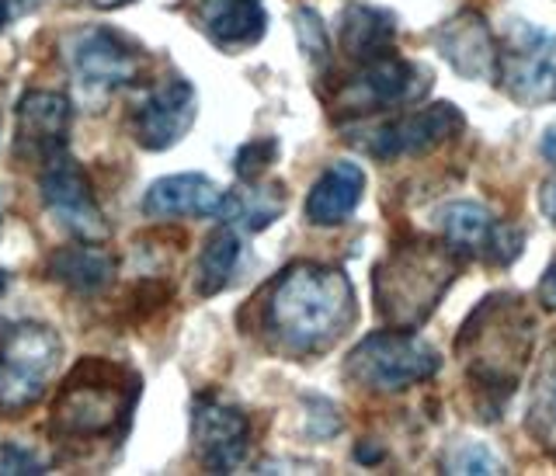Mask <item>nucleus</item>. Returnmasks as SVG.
I'll return each mask as SVG.
<instances>
[{"label":"nucleus","mask_w":556,"mask_h":476,"mask_svg":"<svg viewBox=\"0 0 556 476\" xmlns=\"http://www.w3.org/2000/svg\"><path fill=\"white\" fill-rule=\"evenodd\" d=\"M257 321L286 355H320L355 324L352 281L338 268L295 261L257 299Z\"/></svg>","instance_id":"1"},{"label":"nucleus","mask_w":556,"mask_h":476,"mask_svg":"<svg viewBox=\"0 0 556 476\" xmlns=\"http://www.w3.org/2000/svg\"><path fill=\"white\" fill-rule=\"evenodd\" d=\"M143 383L132 368L109 359H84L70 368L49 414L60 442H104L129 428Z\"/></svg>","instance_id":"2"},{"label":"nucleus","mask_w":556,"mask_h":476,"mask_svg":"<svg viewBox=\"0 0 556 476\" xmlns=\"http://www.w3.org/2000/svg\"><path fill=\"white\" fill-rule=\"evenodd\" d=\"M532 313L518 296H491L469 313L456 351L480 390L511 397L532 355Z\"/></svg>","instance_id":"3"},{"label":"nucleus","mask_w":556,"mask_h":476,"mask_svg":"<svg viewBox=\"0 0 556 476\" xmlns=\"http://www.w3.org/2000/svg\"><path fill=\"white\" fill-rule=\"evenodd\" d=\"M456 251L448 243L410 237L376 264V310L400 330L421 327L456 281Z\"/></svg>","instance_id":"4"},{"label":"nucleus","mask_w":556,"mask_h":476,"mask_svg":"<svg viewBox=\"0 0 556 476\" xmlns=\"http://www.w3.org/2000/svg\"><path fill=\"white\" fill-rule=\"evenodd\" d=\"M63 338L46 324H0V414L17 417L31 411L56 379Z\"/></svg>","instance_id":"5"},{"label":"nucleus","mask_w":556,"mask_h":476,"mask_svg":"<svg viewBox=\"0 0 556 476\" xmlns=\"http://www.w3.org/2000/svg\"><path fill=\"white\" fill-rule=\"evenodd\" d=\"M439 351L417 338L414 330H379L369 334L352 355H348L344 373L352 383L376 393L407 390L414 383H425L439 373Z\"/></svg>","instance_id":"6"},{"label":"nucleus","mask_w":556,"mask_h":476,"mask_svg":"<svg viewBox=\"0 0 556 476\" xmlns=\"http://www.w3.org/2000/svg\"><path fill=\"white\" fill-rule=\"evenodd\" d=\"M63 52L70 70H74V80L87 95H112L118 87H129L147 66L143 49L129 35L101 25L74 32L63 42Z\"/></svg>","instance_id":"7"},{"label":"nucleus","mask_w":556,"mask_h":476,"mask_svg":"<svg viewBox=\"0 0 556 476\" xmlns=\"http://www.w3.org/2000/svg\"><path fill=\"white\" fill-rule=\"evenodd\" d=\"M501 87L511 101L539 109L556 101V35L529 25L511 22L501 42Z\"/></svg>","instance_id":"8"},{"label":"nucleus","mask_w":556,"mask_h":476,"mask_svg":"<svg viewBox=\"0 0 556 476\" xmlns=\"http://www.w3.org/2000/svg\"><path fill=\"white\" fill-rule=\"evenodd\" d=\"M431 87V74L425 66L396 60V57H379L369 63H358L352 77H344L338 87L334 104L344 115H372V112H390L404 109V104L417 101Z\"/></svg>","instance_id":"9"},{"label":"nucleus","mask_w":556,"mask_h":476,"mask_svg":"<svg viewBox=\"0 0 556 476\" xmlns=\"http://www.w3.org/2000/svg\"><path fill=\"white\" fill-rule=\"evenodd\" d=\"M39 188H42V202L49 209V216L56 220L63 230H70L80 240L109 237V220H104L101 205L94 199V188L70 156H60V161L42 167Z\"/></svg>","instance_id":"10"},{"label":"nucleus","mask_w":556,"mask_h":476,"mask_svg":"<svg viewBox=\"0 0 556 476\" xmlns=\"http://www.w3.org/2000/svg\"><path fill=\"white\" fill-rule=\"evenodd\" d=\"M191 442L205 473H233L251 452V421L216 397H199L191 408Z\"/></svg>","instance_id":"11"},{"label":"nucleus","mask_w":556,"mask_h":476,"mask_svg":"<svg viewBox=\"0 0 556 476\" xmlns=\"http://www.w3.org/2000/svg\"><path fill=\"white\" fill-rule=\"evenodd\" d=\"M199 98L185 77H167L150 87L147 98L132 109L129 129L143 150H167L195 126Z\"/></svg>","instance_id":"12"},{"label":"nucleus","mask_w":556,"mask_h":476,"mask_svg":"<svg viewBox=\"0 0 556 476\" xmlns=\"http://www.w3.org/2000/svg\"><path fill=\"white\" fill-rule=\"evenodd\" d=\"M463 129V112L456 104H431V109L407 112L387 126H379L369 133V139H362V150L372 153L376 161H393V156H417L431 153L442 143H448L452 136Z\"/></svg>","instance_id":"13"},{"label":"nucleus","mask_w":556,"mask_h":476,"mask_svg":"<svg viewBox=\"0 0 556 476\" xmlns=\"http://www.w3.org/2000/svg\"><path fill=\"white\" fill-rule=\"evenodd\" d=\"M70 101L56 91H28L17 101V136L14 153L28 164H52L66 156L70 136Z\"/></svg>","instance_id":"14"},{"label":"nucleus","mask_w":556,"mask_h":476,"mask_svg":"<svg viewBox=\"0 0 556 476\" xmlns=\"http://www.w3.org/2000/svg\"><path fill=\"white\" fill-rule=\"evenodd\" d=\"M431 42L463 80H497L501 77V42L494 39L491 25L483 22V14H477V11L456 14L452 22H445L431 35Z\"/></svg>","instance_id":"15"},{"label":"nucleus","mask_w":556,"mask_h":476,"mask_svg":"<svg viewBox=\"0 0 556 476\" xmlns=\"http://www.w3.org/2000/svg\"><path fill=\"white\" fill-rule=\"evenodd\" d=\"M226 191L208 181L205 174H170L147 188L143 213L150 220H181V216H219Z\"/></svg>","instance_id":"16"},{"label":"nucleus","mask_w":556,"mask_h":476,"mask_svg":"<svg viewBox=\"0 0 556 476\" xmlns=\"http://www.w3.org/2000/svg\"><path fill=\"white\" fill-rule=\"evenodd\" d=\"M195 17L205 39L226 52L257 46L268 28V14L261 0H202Z\"/></svg>","instance_id":"17"},{"label":"nucleus","mask_w":556,"mask_h":476,"mask_svg":"<svg viewBox=\"0 0 556 476\" xmlns=\"http://www.w3.org/2000/svg\"><path fill=\"white\" fill-rule=\"evenodd\" d=\"M365 191V174L352 161L330 164L306 196V220L313 226H338L355 213Z\"/></svg>","instance_id":"18"},{"label":"nucleus","mask_w":556,"mask_h":476,"mask_svg":"<svg viewBox=\"0 0 556 476\" xmlns=\"http://www.w3.org/2000/svg\"><path fill=\"white\" fill-rule=\"evenodd\" d=\"M46 272L52 281H60L70 292L77 296H94L112 281L115 275V258L109 251H101L98 240H80L60 247V251L49 254Z\"/></svg>","instance_id":"19"},{"label":"nucleus","mask_w":556,"mask_h":476,"mask_svg":"<svg viewBox=\"0 0 556 476\" xmlns=\"http://www.w3.org/2000/svg\"><path fill=\"white\" fill-rule=\"evenodd\" d=\"M396 39V17L390 11L355 4L341 14V49L348 60L369 63L387 57Z\"/></svg>","instance_id":"20"},{"label":"nucleus","mask_w":556,"mask_h":476,"mask_svg":"<svg viewBox=\"0 0 556 476\" xmlns=\"http://www.w3.org/2000/svg\"><path fill=\"white\" fill-rule=\"evenodd\" d=\"M439 226L445 234V243L459 258H486L497 234V223L491 220L483 205L477 202H452L439 213Z\"/></svg>","instance_id":"21"},{"label":"nucleus","mask_w":556,"mask_h":476,"mask_svg":"<svg viewBox=\"0 0 556 476\" xmlns=\"http://www.w3.org/2000/svg\"><path fill=\"white\" fill-rule=\"evenodd\" d=\"M248 185L251 188L226 191L219 220L240 223V226H248V230H265V226H271L282 216L289 196L282 185H261V181H248Z\"/></svg>","instance_id":"22"},{"label":"nucleus","mask_w":556,"mask_h":476,"mask_svg":"<svg viewBox=\"0 0 556 476\" xmlns=\"http://www.w3.org/2000/svg\"><path fill=\"white\" fill-rule=\"evenodd\" d=\"M237 261H240V237L230 223L219 226L205 237L202 243V254L195 264V292L199 296H216L230 286V278L237 272Z\"/></svg>","instance_id":"23"},{"label":"nucleus","mask_w":556,"mask_h":476,"mask_svg":"<svg viewBox=\"0 0 556 476\" xmlns=\"http://www.w3.org/2000/svg\"><path fill=\"white\" fill-rule=\"evenodd\" d=\"M529 431L543 449L556 455V345L535 368L532 403H529Z\"/></svg>","instance_id":"24"},{"label":"nucleus","mask_w":556,"mask_h":476,"mask_svg":"<svg viewBox=\"0 0 556 476\" xmlns=\"http://www.w3.org/2000/svg\"><path fill=\"white\" fill-rule=\"evenodd\" d=\"M295 35H300V46L306 52V60L317 70H327L330 46H327V35H324V25H320L317 11H309V8L295 11Z\"/></svg>","instance_id":"25"},{"label":"nucleus","mask_w":556,"mask_h":476,"mask_svg":"<svg viewBox=\"0 0 556 476\" xmlns=\"http://www.w3.org/2000/svg\"><path fill=\"white\" fill-rule=\"evenodd\" d=\"M275 156H278V143L271 136L265 139H251V143H243L240 153H237V178L240 181H261V174H265L271 164H275Z\"/></svg>","instance_id":"26"},{"label":"nucleus","mask_w":556,"mask_h":476,"mask_svg":"<svg viewBox=\"0 0 556 476\" xmlns=\"http://www.w3.org/2000/svg\"><path fill=\"white\" fill-rule=\"evenodd\" d=\"M445 473H497V460L483 446H463L448 455Z\"/></svg>","instance_id":"27"},{"label":"nucleus","mask_w":556,"mask_h":476,"mask_svg":"<svg viewBox=\"0 0 556 476\" xmlns=\"http://www.w3.org/2000/svg\"><path fill=\"white\" fill-rule=\"evenodd\" d=\"M0 473H46V463L31 449L4 446L0 449Z\"/></svg>","instance_id":"28"},{"label":"nucleus","mask_w":556,"mask_h":476,"mask_svg":"<svg viewBox=\"0 0 556 476\" xmlns=\"http://www.w3.org/2000/svg\"><path fill=\"white\" fill-rule=\"evenodd\" d=\"M39 0H0V32L8 28V22H14L17 14H25V11H31Z\"/></svg>","instance_id":"29"},{"label":"nucleus","mask_w":556,"mask_h":476,"mask_svg":"<svg viewBox=\"0 0 556 476\" xmlns=\"http://www.w3.org/2000/svg\"><path fill=\"white\" fill-rule=\"evenodd\" d=\"M539 303L546 310H556V261L546 268L543 281H539Z\"/></svg>","instance_id":"30"},{"label":"nucleus","mask_w":556,"mask_h":476,"mask_svg":"<svg viewBox=\"0 0 556 476\" xmlns=\"http://www.w3.org/2000/svg\"><path fill=\"white\" fill-rule=\"evenodd\" d=\"M539 205H543L546 220H553V226H556V178L543 185V196H539Z\"/></svg>","instance_id":"31"},{"label":"nucleus","mask_w":556,"mask_h":476,"mask_svg":"<svg viewBox=\"0 0 556 476\" xmlns=\"http://www.w3.org/2000/svg\"><path fill=\"white\" fill-rule=\"evenodd\" d=\"M94 8H101V11H115V8H126V4H132V0H91Z\"/></svg>","instance_id":"32"},{"label":"nucleus","mask_w":556,"mask_h":476,"mask_svg":"<svg viewBox=\"0 0 556 476\" xmlns=\"http://www.w3.org/2000/svg\"><path fill=\"white\" fill-rule=\"evenodd\" d=\"M543 153H546L549 161L556 164V133H549V136H546V143H543Z\"/></svg>","instance_id":"33"}]
</instances>
